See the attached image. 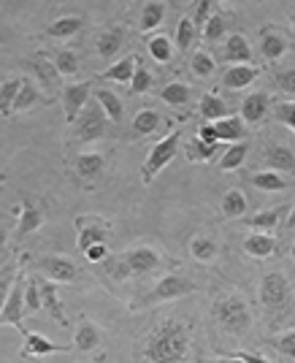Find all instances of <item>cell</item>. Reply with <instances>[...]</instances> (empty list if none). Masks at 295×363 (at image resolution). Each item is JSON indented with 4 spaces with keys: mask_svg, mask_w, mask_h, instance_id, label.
Here are the masks:
<instances>
[{
    "mask_svg": "<svg viewBox=\"0 0 295 363\" xmlns=\"http://www.w3.org/2000/svg\"><path fill=\"white\" fill-rule=\"evenodd\" d=\"M190 350V331L179 320H162L147 342L149 363H182Z\"/></svg>",
    "mask_w": 295,
    "mask_h": 363,
    "instance_id": "6da1fadb",
    "label": "cell"
},
{
    "mask_svg": "<svg viewBox=\"0 0 295 363\" xmlns=\"http://www.w3.org/2000/svg\"><path fill=\"white\" fill-rule=\"evenodd\" d=\"M214 320H217V325L225 333L241 336L250 328V309H247L244 298L228 296V298H220V301L214 303Z\"/></svg>",
    "mask_w": 295,
    "mask_h": 363,
    "instance_id": "7a4b0ae2",
    "label": "cell"
},
{
    "mask_svg": "<svg viewBox=\"0 0 295 363\" xmlns=\"http://www.w3.org/2000/svg\"><path fill=\"white\" fill-rule=\"evenodd\" d=\"M179 141H182V130H174V133H168L165 138H160V141L149 150L147 163L141 168V179L147 182V184L174 160V155H177V150H179Z\"/></svg>",
    "mask_w": 295,
    "mask_h": 363,
    "instance_id": "3957f363",
    "label": "cell"
},
{
    "mask_svg": "<svg viewBox=\"0 0 295 363\" xmlns=\"http://www.w3.org/2000/svg\"><path fill=\"white\" fill-rule=\"evenodd\" d=\"M25 277L19 272V277L14 279V285H11V293H9V298L3 303V312H0V325H14L22 331V318H25ZM25 333V331H22Z\"/></svg>",
    "mask_w": 295,
    "mask_h": 363,
    "instance_id": "277c9868",
    "label": "cell"
},
{
    "mask_svg": "<svg viewBox=\"0 0 295 363\" xmlns=\"http://www.w3.org/2000/svg\"><path fill=\"white\" fill-rule=\"evenodd\" d=\"M190 290H195L190 279L179 277V274H171V277H162L160 282L155 285V290L147 296V303H157V301H177V298H184Z\"/></svg>",
    "mask_w": 295,
    "mask_h": 363,
    "instance_id": "5b68a950",
    "label": "cell"
},
{
    "mask_svg": "<svg viewBox=\"0 0 295 363\" xmlns=\"http://www.w3.org/2000/svg\"><path fill=\"white\" fill-rule=\"evenodd\" d=\"M260 298L266 306L271 309H279L287 303L290 298V282H287V277L279 272H271L263 277V282H260Z\"/></svg>",
    "mask_w": 295,
    "mask_h": 363,
    "instance_id": "8992f818",
    "label": "cell"
},
{
    "mask_svg": "<svg viewBox=\"0 0 295 363\" xmlns=\"http://www.w3.org/2000/svg\"><path fill=\"white\" fill-rule=\"evenodd\" d=\"M76 122H79V125H76V136L82 138V141H98V138H104L106 114L98 104L84 108V117H79Z\"/></svg>",
    "mask_w": 295,
    "mask_h": 363,
    "instance_id": "52a82bcc",
    "label": "cell"
},
{
    "mask_svg": "<svg viewBox=\"0 0 295 363\" xmlns=\"http://www.w3.org/2000/svg\"><path fill=\"white\" fill-rule=\"evenodd\" d=\"M38 269L52 279V282H74L79 277V269H76L74 260L62 255H44L38 260Z\"/></svg>",
    "mask_w": 295,
    "mask_h": 363,
    "instance_id": "ba28073f",
    "label": "cell"
},
{
    "mask_svg": "<svg viewBox=\"0 0 295 363\" xmlns=\"http://www.w3.org/2000/svg\"><path fill=\"white\" fill-rule=\"evenodd\" d=\"M89 90H92L89 82L71 84V87L62 90V106H65V120H68V125H74L79 120V114L84 111V106H87L89 101Z\"/></svg>",
    "mask_w": 295,
    "mask_h": 363,
    "instance_id": "9c48e42d",
    "label": "cell"
},
{
    "mask_svg": "<svg viewBox=\"0 0 295 363\" xmlns=\"http://www.w3.org/2000/svg\"><path fill=\"white\" fill-rule=\"evenodd\" d=\"M268 106H271L268 92H252V95L244 98V104H241V120L250 122V125H257V122L266 120Z\"/></svg>",
    "mask_w": 295,
    "mask_h": 363,
    "instance_id": "30bf717a",
    "label": "cell"
},
{
    "mask_svg": "<svg viewBox=\"0 0 295 363\" xmlns=\"http://www.w3.org/2000/svg\"><path fill=\"white\" fill-rule=\"evenodd\" d=\"M255 79H257V68H252L250 62H241V65H230L222 74V84L228 90H244V87H250Z\"/></svg>",
    "mask_w": 295,
    "mask_h": 363,
    "instance_id": "8fae6325",
    "label": "cell"
},
{
    "mask_svg": "<svg viewBox=\"0 0 295 363\" xmlns=\"http://www.w3.org/2000/svg\"><path fill=\"white\" fill-rule=\"evenodd\" d=\"M125 260H128V266H130L133 274H149L160 266V257H157V252L152 247H135Z\"/></svg>",
    "mask_w": 295,
    "mask_h": 363,
    "instance_id": "7c38bea8",
    "label": "cell"
},
{
    "mask_svg": "<svg viewBox=\"0 0 295 363\" xmlns=\"http://www.w3.org/2000/svg\"><path fill=\"white\" fill-rule=\"evenodd\" d=\"M38 282V293H41V306H44L46 312L52 315V318L57 320V323H68L65 315H62V303L57 298V288H55V282H49V279H35Z\"/></svg>",
    "mask_w": 295,
    "mask_h": 363,
    "instance_id": "4fadbf2b",
    "label": "cell"
},
{
    "mask_svg": "<svg viewBox=\"0 0 295 363\" xmlns=\"http://www.w3.org/2000/svg\"><path fill=\"white\" fill-rule=\"evenodd\" d=\"M266 163L274 171H290L295 174V155L284 144H268L266 147Z\"/></svg>",
    "mask_w": 295,
    "mask_h": 363,
    "instance_id": "5bb4252c",
    "label": "cell"
},
{
    "mask_svg": "<svg viewBox=\"0 0 295 363\" xmlns=\"http://www.w3.org/2000/svg\"><path fill=\"white\" fill-rule=\"evenodd\" d=\"M222 57H225L228 62H233V65L250 62L252 49H250V44H247V38H244L241 33H233V35L225 41V52H222Z\"/></svg>",
    "mask_w": 295,
    "mask_h": 363,
    "instance_id": "9a60e30c",
    "label": "cell"
},
{
    "mask_svg": "<svg viewBox=\"0 0 295 363\" xmlns=\"http://www.w3.org/2000/svg\"><path fill=\"white\" fill-rule=\"evenodd\" d=\"M44 223L41 209H35L30 201H22V217H19V228H16V239H25L30 233H35Z\"/></svg>",
    "mask_w": 295,
    "mask_h": 363,
    "instance_id": "2e32d148",
    "label": "cell"
},
{
    "mask_svg": "<svg viewBox=\"0 0 295 363\" xmlns=\"http://www.w3.org/2000/svg\"><path fill=\"white\" fill-rule=\"evenodd\" d=\"M211 125H214L217 141H230V144H236L238 138H244V120H241V117H222V120L211 122Z\"/></svg>",
    "mask_w": 295,
    "mask_h": 363,
    "instance_id": "e0dca14e",
    "label": "cell"
},
{
    "mask_svg": "<svg viewBox=\"0 0 295 363\" xmlns=\"http://www.w3.org/2000/svg\"><path fill=\"white\" fill-rule=\"evenodd\" d=\"M95 104L104 108V114L108 117L111 122H122V111H125V106H122V101H119L117 92L111 90H95Z\"/></svg>",
    "mask_w": 295,
    "mask_h": 363,
    "instance_id": "ac0fdd59",
    "label": "cell"
},
{
    "mask_svg": "<svg viewBox=\"0 0 295 363\" xmlns=\"http://www.w3.org/2000/svg\"><path fill=\"white\" fill-rule=\"evenodd\" d=\"M244 250H247V255L252 257H268L274 255V250H277V242L268 236V233H250L247 239H244Z\"/></svg>",
    "mask_w": 295,
    "mask_h": 363,
    "instance_id": "d6986e66",
    "label": "cell"
},
{
    "mask_svg": "<svg viewBox=\"0 0 295 363\" xmlns=\"http://www.w3.org/2000/svg\"><path fill=\"white\" fill-rule=\"evenodd\" d=\"M198 111H201V117H206L208 122H217V120H222V117H228V104L222 101L220 95L206 92V95H201Z\"/></svg>",
    "mask_w": 295,
    "mask_h": 363,
    "instance_id": "ffe728a7",
    "label": "cell"
},
{
    "mask_svg": "<svg viewBox=\"0 0 295 363\" xmlns=\"http://www.w3.org/2000/svg\"><path fill=\"white\" fill-rule=\"evenodd\" d=\"M192 95L195 92L187 87V84H182V82H171V84H165L160 90V101L162 104H168V106H187L192 101Z\"/></svg>",
    "mask_w": 295,
    "mask_h": 363,
    "instance_id": "44dd1931",
    "label": "cell"
},
{
    "mask_svg": "<svg viewBox=\"0 0 295 363\" xmlns=\"http://www.w3.org/2000/svg\"><path fill=\"white\" fill-rule=\"evenodd\" d=\"M84 28V19L82 16H62L57 22H52L49 28H46V35L49 38H71L76 33Z\"/></svg>",
    "mask_w": 295,
    "mask_h": 363,
    "instance_id": "7402d4cb",
    "label": "cell"
},
{
    "mask_svg": "<svg viewBox=\"0 0 295 363\" xmlns=\"http://www.w3.org/2000/svg\"><path fill=\"white\" fill-rule=\"evenodd\" d=\"M122 41H125V33L122 28H108L106 33H101V38H98V55L101 57H114L119 49H122Z\"/></svg>",
    "mask_w": 295,
    "mask_h": 363,
    "instance_id": "603a6c76",
    "label": "cell"
},
{
    "mask_svg": "<svg viewBox=\"0 0 295 363\" xmlns=\"http://www.w3.org/2000/svg\"><path fill=\"white\" fill-rule=\"evenodd\" d=\"M74 345H76V350L89 352V350H95L101 345V333H98V328H95L92 323H84V320H82L74 333Z\"/></svg>",
    "mask_w": 295,
    "mask_h": 363,
    "instance_id": "cb8c5ba5",
    "label": "cell"
},
{
    "mask_svg": "<svg viewBox=\"0 0 295 363\" xmlns=\"http://www.w3.org/2000/svg\"><path fill=\"white\" fill-rule=\"evenodd\" d=\"M76 171H79V177H84V179H95V177L104 174V157L95 155V152L79 155V157H76Z\"/></svg>",
    "mask_w": 295,
    "mask_h": 363,
    "instance_id": "d4e9b609",
    "label": "cell"
},
{
    "mask_svg": "<svg viewBox=\"0 0 295 363\" xmlns=\"http://www.w3.org/2000/svg\"><path fill=\"white\" fill-rule=\"evenodd\" d=\"M25 336H28V345H25V350H22V355H28V358H35V355H52V352H57L60 350L55 342L44 339L41 333L28 331Z\"/></svg>",
    "mask_w": 295,
    "mask_h": 363,
    "instance_id": "484cf974",
    "label": "cell"
},
{
    "mask_svg": "<svg viewBox=\"0 0 295 363\" xmlns=\"http://www.w3.org/2000/svg\"><path fill=\"white\" fill-rule=\"evenodd\" d=\"M22 87V79H9L0 84V117H9L14 114V101Z\"/></svg>",
    "mask_w": 295,
    "mask_h": 363,
    "instance_id": "4316f807",
    "label": "cell"
},
{
    "mask_svg": "<svg viewBox=\"0 0 295 363\" xmlns=\"http://www.w3.org/2000/svg\"><path fill=\"white\" fill-rule=\"evenodd\" d=\"M244 212H247V196L241 190H228L222 196V214L230 217V220H236Z\"/></svg>",
    "mask_w": 295,
    "mask_h": 363,
    "instance_id": "83f0119b",
    "label": "cell"
},
{
    "mask_svg": "<svg viewBox=\"0 0 295 363\" xmlns=\"http://www.w3.org/2000/svg\"><path fill=\"white\" fill-rule=\"evenodd\" d=\"M135 68H138V60L135 57H125V60H119V62H114L108 71H106V79L108 82H119V84H128L130 79H133V74H135Z\"/></svg>",
    "mask_w": 295,
    "mask_h": 363,
    "instance_id": "f1b7e54d",
    "label": "cell"
},
{
    "mask_svg": "<svg viewBox=\"0 0 295 363\" xmlns=\"http://www.w3.org/2000/svg\"><path fill=\"white\" fill-rule=\"evenodd\" d=\"M252 184L257 190H263V193H279V190L287 187V182L282 179L279 171H260V174L252 177Z\"/></svg>",
    "mask_w": 295,
    "mask_h": 363,
    "instance_id": "f546056e",
    "label": "cell"
},
{
    "mask_svg": "<svg viewBox=\"0 0 295 363\" xmlns=\"http://www.w3.org/2000/svg\"><path fill=\"white\" fill-rule=\"evenodd\" d=\"M162 16H165V6L160 0H149L141 11V30H157L162 25Z\"/></svg>",
    "mask_w": 295,
    "mask_h": 363,
    "instance_id": "4dcf8cb0",
    "label": "cell"
},
{
    "mask_svg": "<svg viewBox=\"0 0 295 363\" xmlns=\"http://www.w3.org/2000/svg\"><path fill=\"white\" fill-rule=\"evenodd\" d=\"M157 125H160V114L155 108H141L133 120V130L138 136H149L157 130Z\"/></svg>",
    "mask_w": 295,
    "mask_h": 363,
    "instance_id": "1f68e13d",
    "label": "cell"
},
{
    "mask_svg": "<svg viewBox=\"0 0 295 363\" xmlns=\"http://www.w3.org/2000/svg\"><path fill=\"white\" fill-rule=\"evenodd\" d=\"M190 255L201 263H208L217 257V242L214 239H206V236H198L190 242Z\"/></svg>",
    "mask_w": 295,
    "mask_h": 363,
    "instance_id": "d6a6232c",
    "label": "cell"
},
{
    "mask_svg": "<svg viewBox=\"0 0 295 363\" xmlns=\"http://www.w3.org/2000/svg\"><path fill=\"white\" fill-rule=\"evenodd\" d=\"M247 152H250V147L244 144V141H236L230 150L222 155V160H220V168L222 171H236L241 163H244V157H247Z\"/></svg>",
    "mask_w": 295,
    "mask_h": 363,
    "instance_id": "836d02e7",
    "label": "cell"
},
{
    "mask_svg": "<svg viewBox=\"0 0 295 363\" xmlns=\"http://www.w3.org/2000/svg\"><path fill=\"white\" fill-rule=\"evenodd\" d=\"M79 228H82V233H79V250L84 252L87 247L98 242H106V228L104 225H84L82 220H79Z\"/></svg>",
    "mask_w": 295,
    "mask_h": 363,
    "instance_id": "e575fe53",
    "label": "cell"
},
{
    "mask_svg": "<svg viewBox=\"0 0 295 363\" xmlns=\"http://www.w3.org/2000/svg\"><path fill=\"white\" fill-rule=\"evenodd\" d=\"M260 52H263L266 60H279L282 55H284V41L277 33H266L263 41H260Z\"/></svg>",
    "mask_w": 295,
    "mask_h": 363,
    "instance_id": "d590c367",
    "label": "cell"
},
{
    "mask_svg": "<svg viewBox=\"0 0 295 363\" xmlns=\"http://www.w3.org/2000/svg\"><path fill=\"white\" fill-rule=\"evenodd\" d=\"M250 225L255 233H266V230H274L279 225V212L277 209H268V212H257L250 220Z\"/></svg>",
    "mask_w": 295,
    "mask_h": 363,
    "instance_id": "8d00e7d4",
    "label": "cell"
},
{
    "mask_svg": "<svg viewBox=\"0 0 295 363\" xmlns=\"http://www.w3.org/2000/svg\"><path fill=\"white\" fill-rule=\"evenodd\" d=\"M149 55L155 57L157 62H171V38L168 35H155L149 38Z\"/></svg>",
    "mask_w": 295,
    "mask_h": 363,
    "instance_id": "74e56055",
    "label": "cell"
},
{
    "mask_svg": "<svg viewBox=\"0 0 295 363\" xmlns=\"http://www.w3.org/2000/svg\"><path fill=\"white\" fill-rule=\"evenodd\" d=\"M35 101H38V90L30 84L28 79H22V87H19V95H16V101H14V114H19V111H28Z\"/></svg>",
    "mask_w": 295,
    "mask_h": 363,
    "instance_id": "f35d334b",
    "label": "cell"
},
{
    "mask_svg": "<svg viewBox=\"0 0 295 363\" xmlns=\"http://www.w3.org/2000/svg\"><path fill=\"white\" fill-rule=\"evenodd\" d=\"M55 68H57L60 76H71L79 71V57H76L74 52H68V49H60L57 55H55Z\"/></svg>",
    "mask_w": 295,
    "mask_h": 363,
    "instance_id": "ab89813d",
    "label": "cell"
},
{
    "mask_svg": "<svg viewBox=\"0 0 295 363\" xmlns=\"http://www.w3.org/2000/svg\"><path fill=\"white\" fill-rule=\"evenodd\" d=\"M214 150H217V144H206L201 138H192L190 144H187V157L195 160V163H204V160H208L214 155Z\"/></svg>",
    "mask_w": 295,
    "mask_h": 363,
    "instance_id": "60d3db41",
    "label": "cell"
},
{
    "mask_svg": "<svg viewBox=\"0 0 295 363\" xmlns=\"http://www.w3.org/2000/svg\"><path fill=\"white\" fill-rule=\"evenodd\" d=\"M192 35H195V22H192L190 16H182V19H179V28H177V49L179 52L190 49Z\"/></svg>",
    "mask_w": 295,
    "mask_h": 363,
    "instance_id": "b9f144b4",
    "label": "cell"
},
{
    "mask_svg": "<svg viewBox=\"0 0 295 363\" xmlns=\"http://www.w3.org/2000/svg\"><path fill=\"white\" fill-rule=\"evenodd\" d=\"M41 312V293H38V282L28 279L25 285V315H35Z\"/></svg>",
    "mask_w": 295,
    "mask_h": 363,
    "instance_id": "7bdbcfd3",
    "label": "cell"
},
{
    "mask_svg": "<svg viewBox=\"0 0 295 363\" xmlns=\"http://www.w3.org/2000/svg\"><path fill=\"white\" fill-rule=\"evenodd\" d=\"M222 33H225V19L217 14H211L206 19V25H204V38H206V41H220Z\"/></svg>",
    "mask_w": 295,
    "mask_h": 363,
    "instance_id": "ee69618b",
    "label": "cell"
},
{
    "mask_svg": "<svg viewBox=\"0 0 295 363\" xmlns=\"http://www.w3.org/2000/svg\"><path fill=\"white\" fill-rule=\"evenodd\" d=\"M192 74L204 76V79L214 74V60L208 57L206 52H198V55L192 57Z\"/></svg>",
    "mask_w": 295,
    "mask_h": 363,
    "instance_id": "f6af8a7d",
    "label": "cell"
},
{
    "mask_svg": "<svg viewBox=\"0 0 295 363\" xmlns=\"http://www.w3.org/2000/svg\"><path fill=\"white\" fill-rule=\"evenodd\" d=\"M152 87V74H149L147 68H135L133 79H130V90L133 95H141V92H147Z\"/></svg>",
    "mask_w": 295,
    "mask_h": 363,
    "instance_id": "bcb514c9",
    "label": "cell"
},
{
    "mask_svg": "<svg viewBox=\"0 0 295 363\" xmlns=\"http://www.w3.org/2000/svg\"><path fill=\"white\" fill-rule=\"evenodd\" d=\"M11 285H14V266H6L0 272V312H3V303L11 293Z\"/></svg>",
    "mask_w": 295,
    "mask_h": 363,
    "instance_id": "7dc6e473",
    "label": "cell"
},
{
    "mask_svg": "<svg viewBox=\"0 0 295 363\" xmlns=\"http://www.w3.org/2000/svg\"><path fill=\"white\" fill-rule=\"evenodd\" d=\"M277 120L284 122L290 130L295 133V101H284V104H277Z\"/></svg>",
    "mask_w": 295,
    "mask_h": 363,
    "instance_id": "c3c4849f",
    "label": "cell"
},
{
    "mask_svg": "<svg viewBox=\"0 0 295 363\" xmlns=\"http://www.w3.org/2000/svg\"><path fill=\"white\" fill-rule=\"evenodd\" d=\"M277 84H279V90H284L287 95H295V68L277 74Z\"/></svg>",
    "mask_w": 295,
    "mask_h": 363,
    "instance_id": "681fc988",
    "label": "cell"
},
{
    "mask_svg": "<svg viewBox=\"0 0 295 363\" xmlns=\"http://www.w3.org/2000/svg\"><path fill=\"white\" fill-rule=\"evenodd\" d=\"M277 347H279L282 355H287V358H295V331L284 333L279 342H277Z\"/></svg>",
    "mask_w": 295,
    "mask_h": 363,
    "instance_id": "f907efd6",
    "label": "cell"
},
{
    "mask_svg": "<svg viewBox=\"0 0 295 363\" xmlns=\"http://www.w3.org/2000/svg\"><path fill=\"white\" fill-rule=\"evenodd\" d=\"M208 9H211V3H208V0H198V11H195V16H192L195 28H198V25H206V19L211 16L208 14Z\"/></svg>",
    "mask_w": 295,
    "mask_h": 363,
    "instance_id": "816d5d0a",
    "label": "cell"
},
{
    "mask_svg": "<svg viewBox=\"0 0 295 363\" xmlns=\"http://www.w3.org/2000/svg\"><path fill=\"white\" fill-rule=\"evenodd\" d=\"M84 255H87V260H92V263L104 260L106 257V242H98V244H92V247H87V250H84Z\"/></svg>",
    "mask_w": 295,
    "mask_h": 363,
    "instance_id": "f5cc1de1",
    "label": "cell"
},
{
    "mask_svg": "<svg viewBox=\"0 0 295 363\" xmlns=\"http://www.w3.org/2000/svg\"><path fill=\"white\" fill-rule=\"evenodd\" d=\"M33 65H35V71H38V76H41L44 82H52V79H55V74H57V68H52L46 60H35Z\"/></svg>",
    "mask_w": 295,
    "mask_h": 363,
    "instance_id": "db71d44e",
    "label": "cell"
},
{
    "mask_svg": "<svg viewBox=\"0 0 295 363\" xmlns=\"http://www.w3.org/2000/svg\"><path fill=\"white\" fill-rule=\"evenodd\" d=\"M198 138L206 141V144H217V133H214V125L211 122H204L201 130H198Z\"/></svg>",
    "mask_w": 295,
    "mask_h": 363,
    "instance_id": "11a10c76",
    "label": "cell"
},
{
    "mask_svg": "<svg viewBox=\"0 0 295 363\" xmlns=\"http://www.w3.org/2000/svg\"><path fill=\"white\" fill-rule=\"evenodd\" d=\"M236 358H241L244 363H268L266 358H260V355H252V352H247V350L236 352Z\"/></svg>",
    "mask_w": 295,
    "mask_h": 363,
    "instance_id": "9f6ffc18",
    "label": "cell"
},
{
    "mask_svg": "<svg viewBox=\"0 0 295 363\" xmlns=\"http://www.w3.org/2000/svg\"><path fill=\"white\" fill-rule=\"evenodd\" d=\"M128 274H133V272H130V266H128V260H125V263H119V266H117V272H114V277H117V279H125Z\"/></svg>",
    "mask_w": 295,
    "mask_h": 363,
    "instance_id": "6f0895ef",
    "label": "cell"
},
{
    "mask_svg": "<svg viewBox=\"0 0 295 363\" xmlns=\"http://www.w3.org/2000/svg\"><path fill=\"white\" fill-rule=\"evenodd\" d=\"M6 239H9V233H6V228L0 225V250L6 247Z\"/></svg>",
    "mask_w": 295,
    "mask_h": 363,
    "instance_id": "680465c9",
    "label": "cell"
},
{
    "mask_svg": "<svg viewBox=\"0 0 295 363\" xmlns=\"http://www.w3.org/2000/svg\"><path fill=\"white\" fill-rule=\"evenodd\" d=\"M287 228H295V209L290 212V217H287Z\"/></svg>",
    "mask_w": 295,
    "mask_h": 363,
    "instance_id": "91938a15",
    "label": "cell"
},
{
    "mask_svg": "<svg viewBox=\"0 0 295 363\" xmlns=\"http://www.w3.org/2000/svg\"><path fill=\"white\" fill-rule=\"evenodd\" d=\"M220 363H244L241 358H225V361H220Z\"/></svg>",
    "mask_w": 295,
    "mask_h": 363,
    "instance_id": "94428289",
    "label": "cell"
},
{
    "mask_svg": "<svg viewBox=\"0 0 295 363\" xmlns=\"http://www.w3.org/2000/svg\"><path fill=\"white\" fill-rule=\"evenodd\" d=\"M290 257H293V260H295V244H293V250H290Z\"/></svg>",
    "mask_w": 295,
    "mask_h": 363,
    "instance_id": "6125c7cd",
    "label": "cell"
},
{
    "mask_svg": "<svg viewBox=\"0 0 295 363\" xmlns=\"http://www.w3.org/2000/svg\"><path fill=\"white\" fill-rule=\"evenodd\" d=\"M290 22H293V30H295V14H293V16H290Z\"/></svg>",
    "mask_w": 295,
    "mask_h": 363,
    "instance_id": "be15d7a7",
    "label": "cell"
},
{
    "mask_svg": "<svg viewBox=\"0 0 295 363\" xmlns=\"http://www.w3.org/2000/svg\"><path fill=\"white\" fill-rule=\"evenodd\" d=\"M0 182H3V174H0Z\"/></svg>",
    "mask_w": 295,
    "mask_h": 363,
    "instance_id": "e7e4bbea",
    "label": "cell"
},
{
    "mask_svg": "<svg viewBox=\"0 0 295 363\" xmlns=\"http://www.w3.org/2000/svg\"><path fill=\"white\" fill-rule=\"evenodd\" d=\"M236 3H241V0H236Z\"/></svg>",
    "mask_w": 295,
    "mask_h": 363,
    "instance_id": "03108f58",
    "label": "cell"
}]
</instances>
